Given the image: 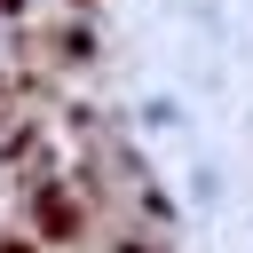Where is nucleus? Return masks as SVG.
<instances>
[{"label": "nucleus", "instance_id": "nucleus-1", "mask_svg": "<svg viewBox=\"0 0 253 253\" xmlns=\"http://www.w3.org/2000/svg\"><path fill=\"white\" fill-rule=\"evenodd\" d=\"M0 253H32V245H24V237H0Z\"/></svg>", "mask_w": 253, "mask_h": 253}]
</instances>
